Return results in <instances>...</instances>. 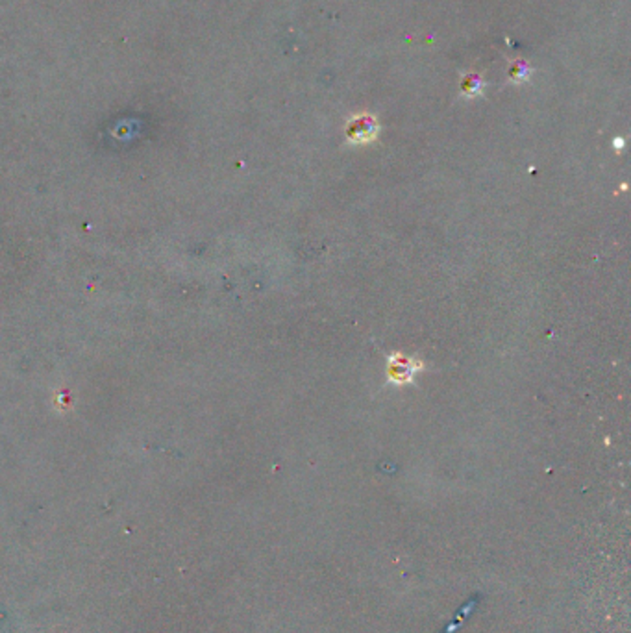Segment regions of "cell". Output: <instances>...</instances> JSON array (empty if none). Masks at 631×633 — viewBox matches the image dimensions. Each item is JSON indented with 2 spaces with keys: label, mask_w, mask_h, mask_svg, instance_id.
Here are the masks:
<instances>
[{
  "label": "cell",
  "mask_w": 631,
  "mask_h": 633,
  "mask_svg": "<svg viewBox=\"0 0 631 633\" xmlns=\"http://www.w3.org/2000/svg\"><path fill=\"white\" fill-rule=\"evenodd\" d=\"M377 132H380V125L372 115H355L346 125V139L354 145H365V143L376 139Z\"/></svg>",
  "instance_id": "obj_2"
},
{
  "label": "cell",
  "mask_w": 631,
  "mask_h": 633,
  "mask_svg": "<svg viewBox=\"0 0 631 633\" xmlns=\"http://www.w3.org/2000/svg\"><path fill=\"white\" fill-rule=\"evenodd\" d=\"M483 87H485L483 80H481V76L476 73L467 74L461 82V93L465 96H470V98H472V96L481 95V93H483Z\"/></svg>",
  "instance_id": "obj_3"
},
{
  "label": "cell",
  "mask_w": 631,
  "mask_h": 633,
  "mask_svg": "<svg viewBox=\"0 0 631 633\" xmlns=\"http://www.w3.org/2000/svg\"><path fill=\"white\" fill-rule=\"evenodd\" d=\"M531 69L530 65L526 62H515L509 69V78L513 80V82H524V80L530 78Z\"/></svg>",
  "instance_id": "obj_4"
},
{
  "label": "cell",
  "mask_w": 631,
  "mask_h": 633,
  "mask_svg": "<svg viewBox=\"0 0 631 633\" xmlns=\"http://www.w3.org/2000/svg\"><path fill=\"white\" fill-rule=\"evenodd\" d=\"M423 367V363L413 359V357L404 356V354H395V356L389 357V363H387V376H389V382L396 385L411 384L415 374Z\"/></svg>",
  "instance_id": "obj_1"
}]
</instances>
